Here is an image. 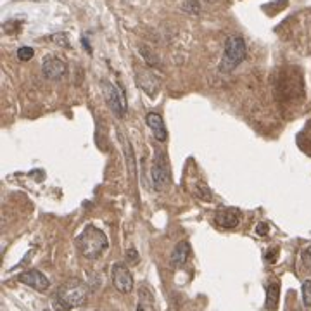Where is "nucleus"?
I'll return each instance as SVG.
<instances>
[{
  "instance_id": "1",
  "label": "nucleus",
  "mask_w": 311,
  "mask_h": 311,
  "mask_svg": "<svg viewBox=\"0 0 311 311\" xmlns=\"http://www.w3.org/2000/svg\"><path fill=\"white\" fill-rule=\"evenodd\" d=\"M76 246L82 256L87 259H97L107 251L109 240H107L106 234L99 230L95 225H87L83 232L76 237Z\"/></svg>"
},
{
  "instance_id": "2",
  "label": "nucleus",
  "mask_w": 311,
  "mask_h": 311,
  "mask_svg": "<svg viewBox=\"0 0 311 311\" xmlns=\"http://www.w3.org/2000/svg\"><path fill=\"white\" fill-rule=\"evenodd\" d=\"M246 55H247V47L242 36H237V35L228 36L227 42H225V54L220 64V71L221 73L234 71V69L246 59Z\"/></svg>"
},
{
  "instance_id": "3",
  "label": "nucleus",
  "mask_w": 311,
  "mask_h": 311,
  "mask_svg": "<svg viewBox=\"0 0 311 311\" xmlns=\"http://www.w3.org/2000/svg\"><path fill=\"white\" fill-rule=\"evenodd\" d=\"M57 296L64 301L66 304L71 306V308H78V306H82L85 301H87L88 290H87V285H85L83 282L73 279V280L66 282V284L61 287Z\"/></svg>"
},
{
  "instance_id": "4",
  "label": "nucleus",
  "mask_w": 311,
  "mask_h": 311,
  "mask_svg": "<svg viewBox=\"0 0 311 311\" xmlns=\"http://www.w3.org/2000/svg\"><path fill=\"white\" fill-rule=\"evenodd\" d=\"M104 99H106L109 109L114 112L118 118H123L126 114V97L121 92L120 87H116L111 82H104Z\"/></svg>"
},
{
  "instance_id": "5",
  "label": "nucleus",
  "mask_w": 311,
  "mask_h": 311,
  "mask_svg": "<svg viewBox=\"0 0 311 311\" xmlns=\"http://www.w3.org/2000/svg\"><path fill=\"white\" fill-rule=\"evenodd\" d=\"M112 284L121 294H130L133 290V277H131L128 266L123 263L112 265Z\"/></svg>"
},
{
  "instance_id": "6",
  "label": "nucleus",
  "mask_w": 311,
  "mask_h": 311,
  "mask_svg": "<svg viewBox=\"0 0 311 311\" xmlns=\"http://www.w3.org/2000/svg\"><path fill=\"white\" fill-rule=\"evenodd\" d=\"M150 178H152L154 188H158V190H164L169 185V166L163 154L156 156V161L150 169Z\"/></svg>"
},
{
  "instance_id": "7",
  "label": "nucleus",
  "mask_w": 311,
  "mask_h": 311,
  "mask_svg": "<svg viewBox=\"0 0 311 311\" xmlns=\"http://www.w3.org/2000/svg\"><path fill=\"white\" fill-rule=\"evenodd\" d=\"M42 73H44V76L47 80H61L68 73V66L59 57L49 55V57H45L44 63H42Z\"/></svg>"
},
{
  "instance_id": "8",
  "label": "nucleus",
  "mask_w": 311,
  "mask_h": 311,
  "mask_svg": "<svg viewBox=\"0 0 311 311\" xmlns=\"http://www.w3.org/2000/svg\"><path fill=\"white\" fill-rule=\"evenodd\" d=\"M20 282H21V284L28 285V287H31V289L38 290V292H45L50 287V280L38 270L23 271L20 275Z\"/></svg>"
},
{
  "instance_id": "9",
  "label": "nucleus",
  "mask_w": 311,
  "mask_h": 311,
  "mask_svg": "<svg viewBox=\"0 0 311 311\" xmlns=\"http://www.w3.org/2000/svg\"><path fill=\"white\" fill-rule=\"evenodd\" d=\"M215 223L223 228H235L240 223V213L237 209H220L215 215Z\"/></svg>"
},
{
  "instance_id": "10",
  "label": "nucleus",
  "mask_w": 311,
  "mask_h": 311,
  "mask_svg": "<svg viewBox=\"0 0 311 311\" xmlns=\"http://www.w3.org/2000/svg\"><path fill=\"white\" fill-rule=\"evenodd\" d=\"M145 121H147V126L150 128V131H152L154 139L159 140V142H166L168 131H166V126H164L163 118L159 114H156V112H149L147 118H145Z\"/></svg>"
},
{
  "instance_id": "11",
  "label": "nucleus",
  "mask_w": 311,
  "mask_h": 311,
  "mask_svg": "<svg viewBox=\"0 0 311 311\" xmlns=\"http://www.w3.org/2000/svg\"><path fill=\"white\" fill-rule=\"evenodd\" d=\"M188 256H190V244H188L187 240H182V242L177 244L171 252V266L173 268L183 266L187 263Z\"/></svg>"
},
{
  "instance_id": "12",
  "label": "nucleus",
  "mask_w": 311,
  "mask_h": 311,
  "mask_svg": "<svg viewBox=\"0 0 311 311\" xmlns=\"http://www.w3.org/2000/svg\"><path fill=\"white\" fill-rule=\"evenodd\" d=\"M120 140H121V145H123V152H125V161H126V168L130 171V177L133 178L135 177V156H133V150H131V145L128 142V139H125L123 135L120 133Z\"/></svg>"
},
{
  "instance_id": "13",
  "label": "nucleus",
  "mask_w": 311,
  "mask_h": 311,
  "mask_svg": "<svg viewBox=\"0 0 311 311\" xmlns=\"http://www.w3.org/2000/svg\"><path fill=\"white\" fill-rule=\"evenodd\" d=\"M154 308V298L150 294L147 287H142L139 290V304H137V311H152Z\"/></svg>"
},
{
  "instance_id": "14",
  "label": "nucleus",
  "mask_w": 311,
  "mask_h": 311,
  "mask_svg": "<svg viewBox=\"0 0 311 311\" xmlns=\"http://www.w3.org/2000/svg\"><path fill=\"white\" fill-rule=\"evenodd\" d=\"M277 304H279V284H270L266 289V309L268 311H275Z\"/></svg>"
},
{
  "instance_id": "15",
  "label": "nucleus",
  "mask_w": 311,
  "mask_h": 311,
  "mask_svg": "<svg viewBox=\"0 0 311 311\" xmlns=\"http://www.w3.org/2000/svg\"><path fill=\"white\" fill-rule=\"evenodd\" d=\"M182 11L183 12H188V14H199L201 12V6H199V2L197 0H185L183 2V6H182Z\"/></svg>"
},
{
  "instance_id": "16",
  "label": "nucleus",
  "mask_w": 311,
  "mask_h": 311,
  "mask_svg": "<svg viewBox=\"0 0 311 311\" xmlns=\"http://www.w3.org/2000/svg\"><path fill=\"white\" fill-rule=\"evenodd\" d=\"M33 55H35V50H33L31 47H20V49H17V59L23 61V63L33 59Z\"/></svg>"
},
{
  "instance_id": "17",
  "label": "nucleus",
  "mask_w": 311,
  "mask_h": 311,
  "mask_svg": "<svg viewBox=\"0 0 311 311\" xmlns=\"http://www.w3.org/2000/svg\"><path fill=\"white\" fill-rule=\"evenodd\" d=\"M303 303L306 308H311V280L303 282Z\"/></svg>"
},
{
  "instance_id": "18",
  "label": "nucleus",
  "mask_w": 311,
  "mask_h": 311,
  "mask_svg": "<svg viewBox=\"0 0 311 311\" xmlns=\"http://www.w3.org/2000/svg\"><path fill=\"white\" fill-rule=\"evenodd\" d=\"M52 309H54V311H69V309H71V306L66 304L64 301L59 298V296H55V298L52 299Z\"/></svg>"
},
{
  "instance_id": "19",
  "label": "nucleus",
  "mask_w": 311,
  "mask_h": 311,
  "mask_svg": "<svg viewBox=\"0 0 311 311\" xmlns=\"http://www.w3.org/2000/svg\"><path fill=\"white\" fill-rule=\"evenodd\" d=\"M52 40L61 47H68V36H66L64 33H57V35H54L52 36Z\"/></svg>"
},
{
  "instance_id": "20",
  "label": "nucleus",
  "mask_w": 311,
  "mask_h": 311,
  "mask_svg": "<svg viewBox=\"0 0 311 311\" xmlns=\"http://www.w3.org/2000/svg\"><path fill=\"white\" fill-rule=\"evenodd\" d=\"M126 259H128L130 263H137V259H139V254H137V251H135L133 247L126 251Z\"/></svg>"
},
{
  "instance_id": "21",
  "label": "nucleus",
  "mask_w": 311,
  "mask_h": 311,
  "mask_svg": "<svg viewBox=\"0 0 311 311\" xmlns=\"http://www.w3.org/2000/svg\"><path fill=\"white\" fill-rule=\"evenodd\" d=\"M303 259H304V265H306V268L311 271V254L308 252V251H304L303 252Z\"/></svg>"
},
{
  "instance_id": "22",
  "label": "nucleus",
  "mask_w": 311,
  "mask_h": 311,
  "mask_svg": "<svg viewBox=\"0 0 311 311\" xmlns=\"http://www.w3.org/2000/svg\"><path fill=\"white\" fill-rule=\"evenodd\" d=\"M306 251H308V252H309V254H311V246H309V247H308V249H306Z\"/></svg>"
}]
</instances>
